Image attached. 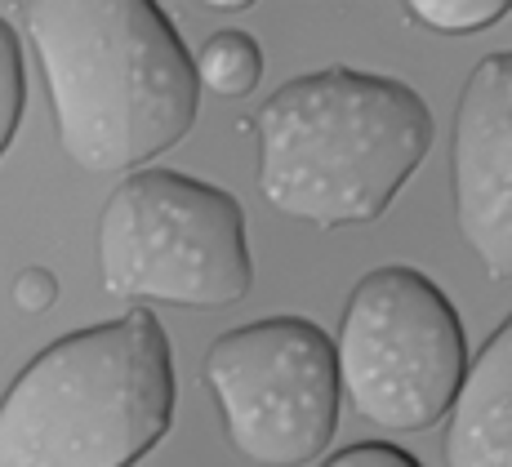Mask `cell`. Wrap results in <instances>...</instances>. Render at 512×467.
I'll list each match as a JSON object with an SVG mask.
<instances>
[{
    "label": "cell",
    "instance_id": "6da1fadb",
    "mask_svg": "<svg viewBox=\"0 0 512 467\" xmlns=\"http://www.w3.org/2000/svg\"><path fill=\"white\" fill-rule=\"evenodd\" d=\"M58 147L90 174H121L179 147L201 81L170 14L152 0H32L23 9Z\"/></svg>",
    "mask_w": 512,
    "mask_h": 467
},
{
    "label": "cell",
    "instance_id": "5b68a950",
    "mask_svg": "<svg viewBox=\"0 0 512 467\" xmlns=\"http://www.w3.org/2000/svg\"><path fill=\"white\" fill-rule=\"evenodd\" d=\"M334 356L352 410L383 432L437 427L468 374L455 303L401 263L374 267L352 285Z\"/></svg>",
    "mask_w": 512,
    "mask_h": 467
},
{
    "label": "cell",
    "instance_id": "7a4b0ae2",
    "mask_svg": "<svg viewBox=\"0 0 512 467\" xmlns=\"http://www.w3.org/2000/svg\"><path fill=\"white\" fill-rule=\"evenodd\" d=\"M259 192L317 232L388 214L432 147V112L406 81L326 67L263 103Z\"/></svg>",
    "mask_w": 512,
    "mask_h": 467
},
{
    "label": "cell",
    "instance_id": "9c48e42d",
    "mask_svg": "<svg viewBox=\"0 0 512 467\" xmlns=\"http://www.w3.org/2000/svg\"><path fill=\"white\" fill-rule=\"evenodd\" d=\"M196 81H201L210 94L223 98H245L254 94L263 81V49L250 32L241 27H223L210 41L201 45V58H196Z\"/></svg>",
    "mask_w": 512,
    "mask_h": 467
},
{
    "label": "cell",
    "instance_id": "3957f363",
    "mask_svg": "<svg viewBox=\"0 0 512 467\" xmlns=\"http://www.w3.org/2000/svg\"><path fill=\"white\" fill-rule=\"evenodd\" d=\"M174 423V356L147 307L36 352L0 396V467H134Z\"/></svg>",
    "mask_w": 512,
    "mask_h": 467
},
{
    "label": "cell",
    "instance_id": "8992f818",
    "mask_svg": "<svg viewBox=\"0 0 512 467\" xmlns=\"http://www.w3.org/2000/svg\"><path fill=\"white\" fill-rule=\"evenodd\" d=\"M205 383L241 459L303 467L330 450L343 383L339 356L321 325L272 316L219 334L205 352Z\"/></svg>",
    "mask_w": 512,
    "mask_h": 467
},
{
    "label": "cell",
    "instance_id": "30bf717a",
    "mask_svg": "<svg viewBox=\"0 0 512 467\" xmlns=\"http://www.w3.org/2000/svg\"><path fill=\"white\" fill-rule=\"evenodd\" d=\"M508 0H410L406 14L441 36H472L495 27L508 14Z\"/></svg>",
    "mask_w": 512,
    "mask_h": 467
},
{
    "label": "cell",
    "instance_id": "52a82bcc",
    "mask_svg": "<svg viewBox=\"0 0 512 467\" xmlns=\"http://www.w3.org/2000/svg\"><path fill=\"white\" fill-rule=\"evenodd\" d=\"M450 183L464 245L490 281H512V49L486 54L464 81Z\"/></svg>",
    "mask_w": 512,
    "mask_h": 467
},
{
    "label": "cell",
    "instance_id": "7c38bea8",
    "mask_svg": "<svg viewBox=\"0 0 512 467\" xmlns=\"http://www.w3.org/2000/svg\"><path fill=\"white\" fill-rule=\"evenodd\" d=\"M326 467H423V463L392 441H357V445H348V450L330 454Z\"/></svg>",
    "mask_w": 512,
    "mask_h": 467
},
{
    "label": "cell",
    "instance_id": "8fae6325",
    "mask_svg": "<svg viewBox=\"0 0 512 467\" xmlns=\"http://www.w3.org/2000/svg\"><path fill=\"white\" fill-rule=\"evenodd\" d=\"M27 107V76H23V49H18L14 27L0 18V156L9 152Z\"/></svg>",
    "mask_w": 512,
    "mask_h": 467
},
{
    "label": "cell",
    "instance_id": "4fadbf2b",
    "mask_svg": "<svg viewBox=\"0 0 512 467\" xmlns=\"http://www.w3.org/2000/svg\"><path fill=\"white\" fill-rule=\"evenodd\" d=\"M14 303L23 307V312H45V307H54L58 303L54 272H45V267H27V272L14 281Z\"/></svg>",
    "mask_w": 512,
    "mask_h": 467
},
{
    "label": "cell",
    "instance_id": "277c9868",
    "mask_svg": "<svg viewBox=\"0 0 512 467\" xmlns=\"http://www.w3.org/2000/svg\"><path fill=\"white\" fill-rule=\"evenodd\" d=\"M98 276L125 303H241L254 285L241 201L179 170H134L98 214Z\"/></svg>",
    "mask_w": 512,
    "mask_h": 467
},
{
    "label": "cell",
    "instance_id": "ba28073f",
    "mask_svg": "<svg viewBox=\"0 0 512 467\" xmlns=\"http://www.w3.org/2000/svg\"><path fill=\"white\" fill-rule=\"evenodd\" d=\"M441 454L446 467H512V312L472 356Z\"/></svg>",
    "mask_w": 512,
    "mask_h": 467
}]
</instances>
